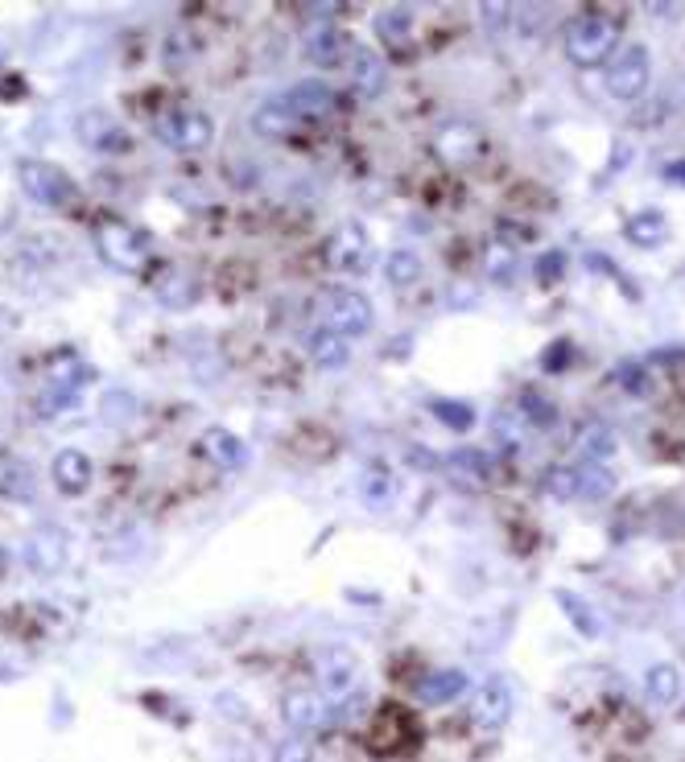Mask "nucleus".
I'll return each instance as SVG.
<instances>
[{"instance_id": "obj_26", "label": "nucleus", "mask_w": 685, "mask_h": 762, "mask_svg": "<svg viewBox=\"0 0 685 762\" xmlns=\"http://www.w3.org/2000/svg\"><path fill=\"white\" fill-rule=\"evenodd\" d=\"M203 446H207V453H211L215 462H219V466H228V470H240V466L248 462L245 446H240V441H236V437H231L228 429H211V434H207V441H203Z\"/></svg>"}, {"instance_id": "obj_12", "label": "nucleus", "mask_w": 685, "mask_h": 762, "mask_svg": "<svg viewBox=\"0 0 685 762\" xmlns=\"http://www.w3.org/2000/svg\"><path fill=\"white\" fill-rule=\"evenodd\" d=\"M351 87L360 91L364 100H376L388 87V62L376 50H355L351 54Z\"/></svg>"}, {"instance_id": "obj_29", "label": "nucleus", "mask_w": 685, "mask_h": 762, "mask_svg": "<svg viewBox=\"0 0 685 762\" xmlns=\"http://www.w3.org/2000/svg\"><path fill=\"white\" fill-rule=\"evenodd\" d=\"M434 408V417L438 420H446L455 434H463V429H471V420H475V413L467 408V404H455V400H434L429 404Z\"/></svg>"}, {"instance_id": "obj_10", "label": "nucleus", "mask_w": 685, "mask_h": 762, "mask_svg": "<svg viewBox=\"0 0 685 762\" xmlns=\"http://www.w3.org/2000/svg\"><path fill=\"white\" fill-rule=\"evenodd\" d=\"M364 255H367V236L360 223H339L335 231H331V240H326V264H331V269L355 272L364 264Z\"/></svg>"}, {"instance_id": "obj_21", "label": "nucleus", "mask_w": 685, "mask_h": 762, "mask_svg": "<svg viewBox=\"0 0 685 762\" xmlns=\"http://www.w3.org/2000/svg\"><path fill=\"white\" fill-rule=\"evenodd\" d=\"M558 606H562V614L574 623V630H582L587 639H599V635H603V623H599V614L591 610V602L587 598L570 594V589H558Z\"/></svg>"}, {"instance_id": "obj_27", "label": "nucleus", "mask_w": 685, "mask_h": 762, "mask_svg": "<svg viewBox=\"0 0 685 762\" xmlns=\"http://www.w3.org/2000/svg\"><path fill=\"white\" fill-rule=\"evenodd\" d=\"M446 462H450V470L463 474L467 482H488V474H491V458L484 449H455Z\"/></svg>"}, {"instance_id": "obj_8", "label": "nucleus", "mask_w": 685, "mask_h": 762, "mask_svg": "<svg viewBox=\"0 0 685 762\" xmlns=\"http://www.w3.org/2000/svg\"><path fill=\"white\" fill-rule=\"evenodd\" d=\"M75 133L79 140L87 145V149L95 153H124L128 145H133V136H128V128H124L112 112H104V107H92V112H83L75 121Z\"/></svg>"}, {"instance_id": "obj_15", "label": "nucleus", "mask_w": 685, "mask_h": 762, "mask_svg": "<svg viewBox=\"0 0 685 762\" xmlns=\"http://www.w3.org/2000/svg\"><path fill=\"white\" fill-rule=\"evenodd\" d=\"M644 697L653 704H677L685 697V676L677 664H653L644 672Z\"/></svg>"}, {"instance_id": "obj_32", "label": "nucleus", "mask_w": 685, "mask_h": 762, "mask_svg": "<svg viewBox=\"0 0 685 762\" xmlns=\"http://www.w3.org/2000/svg\"><path fill=\"white\" fill-rule=\"evenodd\" d=\"M273 762H314V750H310L305 738H290V742H281V747H277Z\"/></svg>"}, {"instance_id": "obj_28", "label": "nucleus", "mask_w": 685, "mask_h": 762, "mask_svg": "<svg viewBox=\"0 0 685 762\" xmlns=\"http://www.w3.org/2000/svg\"><path fill=\"white\" fill-rule=\"evenodd\" d=\"M360 494H364L367 508H388L396 499V482L388 470H367L364 479H360Z\"/></svg>"}, {"instance_id": "obj_22", "label": "nucleus", "mask_w": 685, "mask_h": 762, "mask_svg": "<svg viewBox=\"0 0 685 762\" xmlns=\"http://www.w3.org/2000/svg\"><path fill=\"white\" fill-rule=\"evenodd\" d=\"M343 50H347V38L339 30H331V25H322V30H314L305 38V54H310V62H319V66H335L343 59Z\"/></svg>"}, {"instance_id": "obj_18", "label": "nucleus", "mask_w": 685, "mask_h": 762, "mask_svg": "<svg viewBox=\"0 0 685 762\" xmlns=\"http://www.w3.org/2000/svg\"><path fill=\"white\" fill-rule=\"evenodd\" d=\"M463 692H467V672H458V668H438L417 685V697L426 704H450Z\"/></svg>"}, {"instance_id": "obj_19", "label": "nucleus", "mask_w": 685, "mask_h": 762, "mask_svg": "<svg viewBox=\"0 0 685 762\" xmlns=\"http://www.w3.org/2000/svg\"><path fill=\"white\" fill-rule=\"evenodd\" d=\"M257 133L260 136H290L298 124H302V116L293 112V104L281 95V100H269V104L257 107Z\"/></svg>"}, {"instance_id": "obj_7", "label": "nucleus", "mask_w": 685, "mask_h": 762, "mask_svg": "<svg viewBox=\"0 0 685 762\" xmlns=\"http://www.w3.org/2000/svg\"><path fill=\"white\" fill-rule=\"evenodd\" d=\"M326 326L335 330V334H343V338H360V334H367L372 330V301L364 298V293H355V289H335V293H326Z\"/></svg>"}, {"instance_id": "obj_13", "label": "nucleus", "mask_w": 685, "mask_h": 762, "mask_svg": "<svg viewBox=\"0 0 685 762\" xmlns=\"http://www.w3.org/2000/svg\"><path fill=\"white\" fill-rule=\"evenodd\" d=\"M305 351H310V359L319 363L322 372H339V367H347L351 359V346L343 334H335L331 326H314L310 334H305Z\"/></svg>"}, {"instance_id": "obj_25", "label": "nucleus", "mask_w": 685, "mask_h": 762, "mask_svg": "<svg viewBox=\"0 0 685 762\" xmlns=\"http://www.w3.org/2000/svg\"><path fill=\"white\" fill-rule=\"evenodd\" d=\"M665 236H670V223L661 210H644L627 223V240L640 243V248H656V243H665Z\"/></svg>"}, {"instance_id": "obj_11", "label": "nucleus", "mask_w": 685, "mask_h": 762, "mask_svg": "<svg viewBox=\"0 0 685 762\" xmlns=\"http://www.w3.org/2000/svg\"><path fill=\"white\" fill-rule=\"evenodd\" d=\"M92 458L83 449H59L54 453V466H50V479L62 494H83L92 487Z\"/></svg>"}, {"instance_id": "obj_4", "label": "nucleus", "mask_w": 685, "mask_h": 762, "mask_svg": "<svg viewBox=\"0 0 685 762\" xmlns=\"http://www.w3.org/2000/svg\"><path fill=\"white\" fill-rule=\"evenodd\" d=\"M648 83H653V59H648L644 45H624V50L608 62V91L615 100L632 104V100H640V95L648 91Z\"/></svg>"}, {"instance_id": "obj_33", "label": "nucleus", "mask_w": 685, "mask_h": 762, "mask_svg": "<svg viewBox=\"0 0 685 762\" xmlns=\"http://www.w3.org/2000/svg\"><path fill=\"white\" fill-rule=\"evenodd\" d=\"M520 420L517 417H508V413H500V417H496V437H500L504 446H517L520 441Z\"/></svg>"}, {"instance_id": "obj_23", "label": "nucleus", "mask_w": 685, "mask_h": 762, "mask_svg": "<svg viewBox=\"0 0 685 762\" xmlns=\"http://www.w3.org/2000/svg\"><path fill=\"white\" fill-rule=\"evenodd\" d=\"M384 281L393 284V289H409V284H417L422 281V255L409 252V248L388 252V260H384Z\"/></svg>"}, {"instance_id": "obj_30", "label": "nucleus", "mask_w": 685, "mask_h": 762, "mask_svg": "<svg viewBox=\"0 0 685 762\" xmlns=\"http://www.w3.org/2000/svg\"><path fill=\"white\" fill-rule=\"evenodd\" d=\"M488 276L491 281H517V252L496 243L488 252Z\"/></svg>"}, {"instance_id": "obj_36", "label": "nucleus", "mask_w": 685, "mask_h": 762, "mask_svg": "<svg viewBox=\"0 0 685 762\" xmlns=\"http://www.w3.org/2000/svg\"><path fill=\"white\" fill-rule=\"evenodd\" d=\"M558 264H562V255L553 252V255H546V260H537V276H558Z\"/></svg>"}, {"instance_id": "obj_16", "label": "nucleus", "mask_w": 685, "mask_h": 762, "mask_svg": "<svg viewBox=\"0 0 685 762\" xmlns=\"http://www.w3.org/2000/svg\"><path fill=\"white\" fill-rule=\"evenodd\" d=\"M286 100H290L293 112H298L302 121H319V116H326V112L335 107V91L326 87L322 79H305V83H298Z\"/></svg>"}, {"instance_id": "obj_6", "label": "nucleus", "mask_w": 685, "mask_h": 762, "mask_svg": "<svg viewBox=\"0 0 685 762\" xmlns=\"http://www.w3.org/2000/svg\"><path fill=\"white\" fill-rule=\"evenodd\" d=\"M512 685L508 680H500V676H491V680H484V685L475 688L471 697V726L484 733H500L504 726H508V718H512Z\"/></svg>"}, {"instance_id": "obj_20", "label": "nucleus", "mask_w": 685, "mask_h": 762, "mask_svg": "<svg viewBox=\"0 0 685 762\" xmlns=\"http://www.w3.org/2000/svg\"><path fill=\"white\" fill-rule=\"evenodd\" d=\"M615 429L611 425H603V420H587L579 434V449L587 453V462H608L611 453H615Z\"/></svg>"}, {"instance_id": "obj_34", "label": "nucleus", "mask_w": 685, "mask_h": 762, "mask_svg": "<svg viewBox=\"0 0 685 762\" xmlns=\"http://www.w3.org/2000/svg\"><path fill=\"white\" fill-rule=\"evenodd\" d=\"M520 408H525L533 420H546V425L553 420V404H546V396H525V404H520Z\"/></svg>"}, {"instance_id": "obj_3", "label": "nucleus", "mask_w": 685, "mask_h": 762, "mask_svg": "<svg viewBox=\"0 0 685 762\" xmlns=\"http://www.w3.org/2000/svg\"><path fill=\"white\" fill-rule=\"evenodd\" d=\"M95 248H100V255L112 269L121 272H141L145 260H149V240L141 236L137 227L121 223V219H107V223L95 227Z\"/></svg>"}, {"instance_id": "obj_24", "label": "nucleus", "mask_w": 685, "mask_h": 762, "mask_svg": "<svg viewBox=\"0 0 685 762\" xmlns=\"http://www.w3.org/2000/svg\"><path fill=\"white\" fill-rule=\"evenodd\" d=\"M322 685H326V692H335V697L351 692V685H355V656L335 647V651L326 656V664H322Z\"/></svg>"}, {"instance_id": "obj_35", "label": "nucleus", "mask_w": 685, "mask_h": 762, "mask_svg": "<svg viewBox=\"0 0 685 762\" xmlns=\"http://www.w3.org/2000/svg\"><path fill=\"white\" fill-rule=\"evenodd\" d=\"M484 21L488 25H512V9L508 4H484Z\"/></svg>"}, {"instance_id": "obj_17", "label": "nucleus", "mask_w": 685, "mask_h": 762, "mask_svg": "<svg viewBox=\"0 0 685 762\" xmlns=\"http://www.w3.org/2000/svg\"><path fill=\"white\" fill-rule=\"evenodd\" d=\"M570 479H574V499H608L611 491H615V474H611V466L603 462H579L570 466Z\"/></svg>"}, {"instance_id": "obj_31", "label": "nucleus", "mask_w": 685, "mask_h": 762, "mask_svg": "<svg viewBox=\"0 0 685 762\" xmlns=\"http://www.w3.org/2000/svg\"><path fill=\"white\" fill-rule=\"evenodd\" d=\"M376 30H381L388 42H405V38H409V13H405V9L381 13V17H376Z\"/></svg>"}, {"instance_id": "obj_9", "label": "nucleus", "mask_w": 685, "mask_h": 762, "mask_svg": "<svg viewBox=\"0 0 685 762\" xmlns=\"http://www.w3.org/2000/svg\"><path fill=\"white\" fill-rule=\"evenodd\" d=\"M434 153H438L446 165H471L479 153H484V133L475 128L471 121H446L434 136Z\"/></svg>"}, {"instance_id": "obj_2", "label": "nucleus", "mask_w": 685, "mask_h": 762, "mask_svg": "<svg viewBox=\"0 0 685 762\" xmlns=\"http://www.w3.org/2000/svg\"><path fill=\"white\" fill-rule=\"evenodd\" d=\"M153 136L178 153H198V149H207V145H211L215 121L207 116V112H198V107H174V112H166V116H157Z\"/></svg>"}, {"instance_id": "obj_1", "label": "nucleus", "mask_w": 685, "mask_h": 762, "mask_svg": "<svg viewBox=\"0 0 685 762\" xmlns=\"http://www.w3.org/2000/svg\"><path fill=\"white\" fill-rule=\"evenodd\" d=\"M620 45V25L611 17L587 13L565 25V59L574 66H603Z\"/></svg>"}, {"instance_id": "obj_14", "label": "nucleus", "mask_w": 685, "mask_h": 762, "mask_svg": "<svg viewBox=\"0 0 685 762\" xmlns=\"http://www.w3.org/2000/svg\"><path fill=\"white\" fill-rule=\"evenodd\" d=\"M281 718H286L290 730L310 733L326 721V704H322V697H314V692H290V697L281 701Z\"/></svg>"}, {"instance_id": "obj_5", "label": "nucleus", "mask_w": 685, "mask_h": 762, "mask_svg": "<svg viewBox=\"0 0 685 762\" xmlns=\"http://www.w3.org/2000/svg\"><path fill=\"white\" fill-rule=\"evenodd\" d=\"M17 178L25 186V195H30L33 202H42V207H71L79 198L75 181L50 161H21Z\"/></svg>"}]
</instances>
